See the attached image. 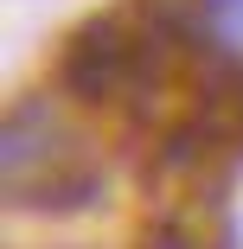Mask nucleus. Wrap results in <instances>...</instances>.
Segmentation results:
<instances>
[{
  "label": "nucleus",
  "instance_id": "f257e3e1",
  "mask_svg": "<svg viewBox=\"0 0 243 249\" xmlns=\"http://www.w3.org/2000/svg\"><path fill=\"white\" fill-rule=\"evenodd\" d=\"M199 13H205V38H211V52L243 58V0H199Z\"/></svg>",
  "mask_w": 243,
  "mask_h": 249
},
{
  "label": "nucleus",
  "instance_id": "f03ea898",
  "mask_svg": "<svg viewBox=\"0 0 243 249\" xmlns=\"http://www.w3.org/2000/svg\"><path fill=\"white\" fill-rule=\"evenodd\" d=\"M141 249H199V243H192V230H179V224H160V230H148Z\"/></svg>",
  "mask_w": 243,
  "mask_h": 249
}]
</instances>
